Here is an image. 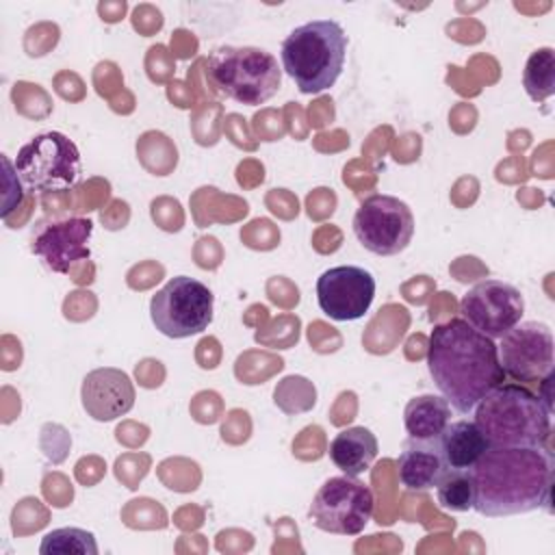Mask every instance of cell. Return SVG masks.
Here are the masks:
<instances>
[{
    "label": "cell",
    "mask_w": 555,
    "mask_h": 555,
    "mask_svg": "<svg viewBox=\"0 0 555 555\" xmlns=\"http://www.w3.org/2000/svg\"><path fill=\"white\" fill-rule=\"evenodd\" d=\"M373 490L358 477H330L317 490L308 516L312 525L334 535H358L373 516Z\"/></svg>",
    "instance_id": "cell-8"
},
{
    "label": "cell",
    "mask_w": 555,
    "mask_h": 555,
    "mask_svg": "<svg viewBox=\"0 0 555 555\" xmlns=\"http://www.w3.org/2000/svg\"><path fill=\"white\" fill-rule=\"evenodd\" d=\"M427 369L449 405L468 414L486 392L505 382L494 338L464 319L434 325L427 343Z\"/></svg>",
    "instance_id": "cell-2"
},
{
    "label": "cell",
    "mask_w": 555,
    "mask_h": 555,
    "mask_svg": "<svg viewBox=\"0 0 555 555\" xmlns=\"http://www.w3.org/2000/svg\"><path fill=\"white\" fill-rule=\"evenodd\" d=\"M375 297V278L364 267L338 264L317 280V304L334 321H356L364 317Z\"/></svg>",
    "instance_id": "cell-12"
},
{
    "label": "cell",
    "mask_w": 555,
    "mask_h": 555,
    "mask_svg": "<svg viewBox=\"0 0 555 555\" xmlns=\"http://www.w3.org/2000/svg\"><path fill=\"white\" fill-rule=\"evenodd\" d=\"M353 232L360 245L371 254L397 256L414 236V215L403 199L375 193L358 206Z\"/></svg>",
    "instance_id": "cell-9"
},
{
    "label": "cell",
    "mask_w": 555,
    "mask_h": 555,
    "mask_svg": "<svg viewBox=\"0 0 555 555\" xmlns=\"http://www.w3.org/2000/svg\"><path fill=\"white\" fill-rule=\"evenodd\" d=\"M13 167L28 191H69L82 180V160L76 143L56 130L41 132L24 143Z\"/></svg>",
    "instance_id": "cell-6"
},
{
    "label": "cell",
    "mask_w": 555,
    "mask_h": 555,
    "mask_svg": "<svg viewBox=\"0 0 555 555\" xmlns=\"http://www.w3.org/2000/svg\"><path fill=\"white\" fill-rule=\"evenodd\" d=\"M93 234V221L85 217H72L43 225L33 238V251L54 273H67L72 264L89 258V238Z\"/></svg>",
    "instance_id": "cell-13"
},
{
    "label": "cell",
    "mask_w": 555,
    "mask_h": 555,
    "mask_svg": "<svg viewBox=\"0 0 555 555\" xmlns=\"http://www.w3.org/2000/svg\"><path fill=\"white\" fill-rule=\"evenodd\" d=\"M522 87L533 102H544L555 93V52L544 46L529 54L522 72Z\"/></svg>",
    "instance_id": "cell-19"
},
{
    "label": "cell",
    "mask_w": 555,
    "mask_h": 555,
    "mask_svg": "<svg viewBox=\"0 0 555 555\" xmlns=\"http://www.w3.org/2000/svg\"><path fill=\"white\" fill-rule=\"evenodd\" d=\"M95 535L80 527H59L43 535L41 555H98Z\"/></svg>",
    "instance_id": "cell-21"
},
{
    "label": "cell",
    "mask_w": 555,
    "mask_h": 555,
    "mask_svg": "<svg viewBox=\"0 0 555 555\" xmlns=\"http://www.w3.org/2000/svg\"><path fill=\"white\" fill-rule=\"evenodd\" d=\"M462 319L490 338H501L525 312V299L514 284L501 280L477 282L460 299Z\"/></svg>",
    "instance_id": "cell-11"
},
{
    "label": "cell",
    "mask_w": 555,
    "mask_h": 555,
    "mask_svg": "<svg viewBox=\"0 0 555 555\" xmlns=\"http://www.w3.org/2000/svg\"><path fill=\"white\" fill-rule=\"evenodd\" d=\"M206 76L225 98L258 106L271 100L282 87L278 59L254 46H221L206 61Z\"/></svg>",
    "instance_id": "cell-5"
},
{
    "label": "cell",
    "mask_w": 555,
    "mask_h": 555,
    "mask_svg": "<svg viewBox=\"0 0 555 555\" xmlns=\"http://www.w3.org/2000/svg\"><path fill=\"white\" fill-rule=\"evenodd\" d=\"M449 468L470 470L481 453L490 447L475 421H453L436 438Z\"/></svg>",
    "instance_id": "cell-17"
},
{
    "label": "cell",
    "mask_w": 555,
    "mask_h": 555,
    "mask_svg": "<svg viewBox=\"0 0 555 555\" xmlns=\"http://www.w3.org/2000/svg\"><path fill=\"white\" fill-rule=\"evenodd\" d=\"M451 421V405L442 395H418L405 403L403 425L410 438L436 440Z\"/></svg>",
    "instance_id": "cell-18"
},
{
    "label": "cell",
    "mask_w": 555,
    "mask_h": 555,
    "mask_svg": "<svg viewBox=\"0 0 555 555\" xmlns=\"http://www.w3.org/2000/svg\"><path fill=\"white\" fill-rule=\"evenodd\" d=\"M347 35L336 20H312L293 28L280 48L282 69L301 93L330 89L345 65Z\"/></svg>",
    "instance_id": "cell-4"
},
{
    "label": "cell",
    "mask_w": 555,
    "mask_h": 555,
    "mask_svg": "<svg viewBox=\"0 0 555 555\" xmlns=\"http://www.w3.org/2000/svg\"><path fill=\"white\" fill-rule=\"evenodd\" d=\"M215 297L206 284L189 275L171 278L150 299V319L167 338H189L212 321Z\"/></svg>",
    "instance_id": "cell-7"
},
{
    "label": "cell",
    "mask_w": 555,
    "mask_h": 555,
    "mask_svg": "<svg viewBox=\"0 0 555 555\" xmlns=\"http://www.w3.org/2000/svg\"><path fill=\"white\" fill-rule=\"evenodd\" d=\"M473 509L488 518L551 509L555 479L553 453L538 447H488L470 468Z\"/></svg>",
    "instance_id": "cell-1"
},
{
    "label": "cell",
    "mask_w": 555,
    "mask_h": 555,
    "mask_svg": "<svg viewBox=\"0 0 555 555\" xmlns=\"http://www.w3.org/2000/svg\"><path fill=\"white\" fill-rule=\"evenodd\" d=\"M499 362L520 384L542 382L555 369L553 332L542 321H518L496 345Z\"/></svg>",
    "instance_id": "cell-10"
},
{
    "label": "cell",
    "mask_w": 555,
    "mask_h": 555,
    "mask_svg": "<svg viewBox=\"0 0 555 555\" xmlns=\"http://www.w3.org/2000/svg\"><path fill=\"white\" fill-rule=\"evenodd\" d=\"M134 399L137 392L130 375L115 366H100L89 371L80 386V401L85 412L100 423L128 414L134 405Z\"/></svg>",
    "instance_id": "cell-14"
},
{
    "label": "cell",
    "mask_w": 555,
    "mask_h": 555,
    "mask_svg": "<svg viewBox=\"0 0 555 555\" xmlns=\"http://www.w3.org/2000/svg\"><path fill=\"white\" fill-rule=\"evenodd\" d=\"M379 451L377 438L369 427L353 425L340 429L330 442V460L349 477H360L371 468Z\"/></svg>",
    "instance_id": "cell-16"
},
{
    "label": "cell",
    "mask_w": 555,
    "mask_h": 555,
    "mask_svg": "<svg viewBox=\"0 0 555 555\" xmlns=\"http://www.w3.org/2000/svg\"><path fill=\"white\" fill-rule=\"evenodd\" d=\"M447 462L436 440L410 438L397 457L399 483L410 492L434 490L440 477L447 473Z\"/></svg>",
    "instance_id": "cell-15"
},
{
    "label": "cell",
    "mask_w": 555,
    "mask_h": 555,
    "mask_svg": "<svg viewBox=\"0 0 555 555\" xmlns=\"http://www.w3.org/2000/svg\"><path fill=\"white\" fill-rule=\"evenodd\" d=\"M473 410L490 447H538L551 434V408L516 382L499 384Z\"/></svg>",
    "instance_id": "cell-3"
},
{
    "label": "cell",
    "mask_w": 555,
    "mask_h": 555,
    "mask_svg": "<svg viewBox=\"0 0 555 555\" xmlns=\"http://www.w3.org/2000/svg\"><path fill=\"white\" fill-rule=\"evenodd\" d=\"M436 501L442 509L453 514L473 509L475 486H473L470 470L447 468V473L436 483Z\"/></svg>",
    "instance_id": "cell-20"
}]
</instances>
